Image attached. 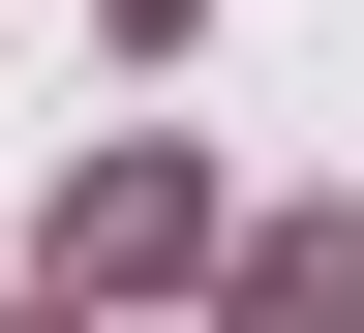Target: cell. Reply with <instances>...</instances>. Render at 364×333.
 Instances as JSON below:
<instances>
[{
	"mask_svg": "<svg viewBox=\"0 0 364 333\" xmlns=\"http://www.w3.org/2000/svg\"><path fill=\"white\" fill-rule=\"evenodd\" d=\"M213 303H243V333H364V212H273V243L213 273Z\"/></svg>",
	"mask_w": 364,
	"mask_h": 333,
	"instance_id": "2",
	"label": "cell"
},
{
	"mask_svg": "<svg viewBox=\"0 0 364 333\" xmlns=\"http://www.w3.org/2000/svg\"><path fill=\"white\" fill-rule=\"evenodd\" d=\"M182 243H213L182 152H91V182H61V303H122V273H182Z\"/></svg>",
	"mask_w": 364,
	"mask_h": 333,
	"instance_id": "1",
	"label": "cell"
},
{
	"mask_svg": "<svg viewBox=\"0 0 364 333\" xmlns=\"http://www.w3.org/2000/svg\"><path fill=\"white\" fill-rule=\"evenodd\" d=\"M122 31H182V0H122Z\"/></svg>",
	"mask_w": 364,
	"mask_h": 333,
	"instance_id": "3",
	"label": "cell"
}]
</instances>
